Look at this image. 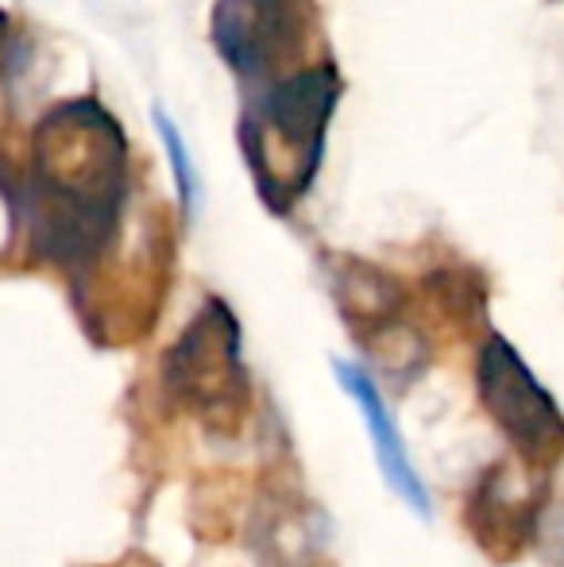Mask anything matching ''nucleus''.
<instances>
[{
  "mask_svg": "<svg viewBox=\"0 0 564 567\" xmlns=\"http://www.w3.org/2000/svg\"><path fill=\"white\" fill-rule=\"evenodd\" d=\"M475 390L488 417L511 444L514 460L537 475H550L564 460V413L557 398L537 382L530 363L519 355V348L499 332L480 343Z\"/></svg>",
  "mask_w": 564,
  "mask_h": 567,
  "instance_id": "obj_3",
  "label": "nucleus"
},
{
  "mask_svg": "<svg viewBox=\"0 0 564 567\" xmlns=\"http://www.w3.org/2000/svg\"><path fill=\"white\" fill-rule=\"evenodd\" d=\"M166 390L217 433H233L248 413V367L236 313L209 298L163 359Z\"/></svg>",
  "mask_w": 564,
  "mask_h": 567,
  "instance_id": "obj_2",
  "label": "nucleus"
},
{
  "mask_svg": "<svg viewBox=\"0 0 564 567\" xmlns=\"http://www.w3.org/2000/svg\"><path fill=\"white\" fill-rule=\"evenodd\" d=\"M553 478L530 471L526 463H491L472 486L464 506V525L483 556L495 564H511L537 545L545 502H550Z\"/></svg>",
  "mask_w": 564,
  "mask_h": 567,
  "instance_id": "obj_4",
  "label": "nucleus"
},
{
  "mask_svg": "<svg viewBox=\"0 0 564 567\" xmlns=\"http://www.w3.org/2000/svg\"><path fill=\"white\" fill-rule=\"evenodd\" d=\"M340 309H345L348 324H360L363 337H371L383 324L399 321L402 290L383 270L352 267V278H345V286H340Z\"/></svg>",
  "mask_w": 564,
  "mask_h": 567,
  "instance_id": "obj_8",
  "label": "nucleus"
},
{
  "mask_svg": "<svg viewBox=\"0 0 564 567\" xmlns=\"http://www.w3.org/2000/svg\"><path fill=\"white\" fill-rule=\"evenodd\" d=\"M124 205V132L98 101H85L82 151L51 116L35 127V163L23 182L28 244L62 270H85L109 247Z\"/></svg>",
  "mask_w": 564,
  "mask_h": 567,
  "instance_id": "obj_1",
  "label": "nucleus"
},
{
  "mask_svg": "<svg viewBox=\"0 0 564 567\" xmlns=\"http://www.w3.org/2000/svg\"><path fill=\"white\" fill-rule=\"evenodd\" d=\"M155 127L163 135V147H166V158H171V171H174V189H178V202H182V213L194 217L197 213V197H202V182H197V166H194V155H189L186 140H182L178 124L155 109Z\"/></svg>",
  "mask_w": 564,
  "mask_h": 567,
  "instance_id": "obj_9",
  "label": "nucleus"
},
{
  "mask_svg": "<svg viewBox=\"0 0 564 567\" xmlns=\"http://www.w3.org/2000/svg\"><path fill=\"white\" fill-rule=\"evenodd\" d=\"M337 101H340V74L329 62L283 78L264 97V120L279 132L286 147H294L301 155V171H306L309 182H314L317 163H321L325 127H329Z\"/></svg>",
  "mask_w": 564,
  "mask_h": 567,
  "instance_id": "obj_6",
  "label": "nucleus"
},
{
  "mask_svg": "<svg viewBox=\"0 0 564 567\" xmlns=\"http://www.w3.org/2000/svg\"><path fill=\"white\" fill-rule=\"evenodd\" d=\"M332 374L345 386V394L360 405V417L368 425L371 449H376L379 471H383L387 486L399 494V502H407L418 517H433V506H429V491L422 483V475L414 471V460H410L407 444H402V433L394 425L391 410H387L383 394H379L376 379H371L363 367L348 363V359H332Z\"/></svg>",
  "mask_w": 564,
  "mask_h": 567,
  "instance_id": "obj_7",
  "label": "nucleus"
},
{
  "mask_svg": "<svg viewBox=\"0 0 564 567\" xmlns=\"http://www.w3.org/2000/svg\"><path fill=\"white\" fill-rule=\"evenodd\" d=\"M217 54L240 78H264L301 43V16L294 0H217L209 16Z\"/></svg>",
  "mask_w": 564,
  "mask_h": 567,
  "instance_id": "obj_5",
  "label": "nucleus"
}]
</instances>
